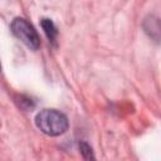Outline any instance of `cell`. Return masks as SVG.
<instances>
[{
    "mask_svg": "<svg viewBox=\"0 0 161 161\" xmlns=\"http://www.w3.org/2000/svg\"><path fill=\"white\" fill-rule=\"evenodd\" d=\"M36 127L48 136H59L68 130L67 117L57 109H43L35 117Z\"/></svg>",
    "mask_w": 161,
    "mask_h": 161,
    "instance_id": "cell-1",
    "label": "cell"
},
{
    "mask_svg": "<svg viewBox=\"0 0 161 161\" xmlns=\"http://www.w3.org/2000/svg\"><path fill=\"white\" fill-rule=\"evenodd\" d=\"M79 150H80V153L83 155V157H84L86 160L94 158L93 152H92V148L88 146V143H86V142H80V143H79Z\"/></svg>",
    "mask_w": 161,
    "mask_h": 161,
    "instance_id": "cell-4",
    "label": "cell"
},
{
    "mask_svg": "<svg viewBox=\"0 0 161 161\" xmlns=\"http://www.w3.org/2000/svg\"><path fill=\"white\" fill-rule=\"evenodd\" d=\"M11 31L13 34L21 42L24 43L28 48L33 49V50H36L40 45V39H39V35L36 33V30L34 29V26L28 23L25 19L23 18H15L13 21H11Z\"/></svg>",
    "mask_w": 161,
    "mask_h": 161,
    "instance_id": "cell-2",
    "label": "cell"
},
{
    "mask_svg": "<svg viewBox=\"0 0 161 161\" xmlns=\"http://www.w3.org/2000/svg\"><path fill=\"white\" fill-rule=\"evenodd\" d=\"M42 28L47 35V38L49 39L50 43H53L55 45V42H57V35H58V30L54 25V23L50 20V19H42Z\"/></svg>",
    "mask_w": 161,
    "mask_h": 161,
    "instance_id": "cell-3",
    "label": "cell"
}]
</instances>
